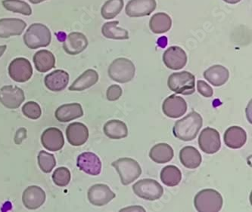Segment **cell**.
<instances>
[{"mask_svg":"<svg viewBox=\"0 0 252 212\" xmlns=\"http://www.w3.org/2000/svg\"><path fill=\"white\" fill-rule=\"evenodd\" d=\"M202 125L203 119L201 115L192 111L182 119L176 122L173 128V133L180 140L191 141L197 137Z\"/></svg>","mask_w":252,"mask_h":212,"instance_id":"obj_1","label":"cell"},{"mask_svg":"<svg viewBox=\"0 0 252 212\" xmlns=\"http://www.w3.org/2000/svg\"><path fill=\"white\" fill-rule=\"evenodd\" d=\"M23 40L27 47L31 49L47 47L51 43V31L46 25L34 23L27 29Z\"/></svg>","mask_w":252,"mask_h":212,"instance_id":"obj_2","label":"cell"},{"mask_svg":"<svg viewBox=\"0 0 252 212\" xmlns=\"http://www.w3.org/2000/svg\"><path fill=\"white\" fill-rule=\"evenodd\" d=\"M223 199L215 189H206L197 193L194 199L195 209L200 212H218L223 207Z\"/></svg>","mask_w":252,"mask_h":212,"instance_id":"obj_3","label":"cell"},{"mask_svg":"<svg viewBox=\"0 0 252 212\" xmlns=\"http://www.w3.org/2000/svg\"><path fill=\"white\" fill-rule=\"evenodd\" d=\"M110 79L119 83L130 82L135 77L136 67L129 59L119 57L110 64L108 70Z\"/></svg>","mask_w":252,"mask_h":212,"instance_id":"obj_4","label":"cell"},{"mask_svg":"<svg viewBox=\"0 0 252 212\" xmlns=\"http://www.w3.org/2000/svg\"><path fill=\"white\" fill-rule=\"evenodd\" d=\"M118 171L122 185L126 186L137 180L142 174V168L136 160L131 158H121L112 163Z\"/></svg>","mask_w":252,"mask_h":212,"instance_id":"obj_5","label":"cell"},{"mask_svg":"<svg viewBox=\"0 0 252 212\" xmlns=\"http://www.w3.org/2000/svg\"><path fill=\"white\" fill-rule=\"evenodd\" d=\"M195 76L188 71L174 73L167 80L170 91L184 95H191L195 92Z\"/></svg>","mask_w":252,"mask_h":212,"instance_id":"obj_6","label":"cell"},{"mask_svg":"<svg viewBox=\"0 0 252 212\" xmlns=\"http://www.w3.org/2000/svg\"><path fill=\"white\" fill-rule=\"evenodd\" d=\"M136 196L148 201H156L160 199L164 193V189L156 180L143 179L137 181L133 186Z\"/></svg>","mask_w":252,"mask_h":212,"instance_id":"obj_7","label":"cell"},{"mask_svg":"<svg viewBox=\"0 0 252 212\" xmlns=\"http://www.w3.org/2000/svg\"><path fill=\"white\" fill-rule=\"evenodd\" d=\"M9 77L17 82H28L33 76V67L28 59L17 57L8 66Z\"/></svg>","mask_w":252,"mask_h":212,"instance_id":"obj_8","label":"cell"},{"mask_svg":"<svg viewBox=\"0 0 252 212\" xmlns=\"http://www.w3.org/2000/svg\"><path fill=\"white\" fill-rule=\"evenodd\" d=\"M198 145L205 154H214L221 147L220 136L216 129L207 127L202 130L198 137Z\"/></svg>","mask_w":252,"mask_h":212,"instance_id":"obj_9","label":"cell"},{"mask_svg":"<svg viewBox=\"0 0 252 212\" xmlns=\"http://www.w3.org/2000/svg\"><path fill=\"white\" fill-rule=\"evenodd\" d=\"M23 90L14 85H5L0 89V103L8 109H18L25 102Z\"/></svg>","mask_w":252,"mask_h":212,"instance_id":"obj_10","label":"cell"},{"mask_svg":"<svg viewBox=\"0 0 252 212\" xmlns=\"http://www.w3.org/2000/svg\"><path fill=\"white\" fill-rule=\"evenodd\" d=\"M87 196L91 204L102 207L106 206L112 199H115L116 195L108 185L98 184L89 189Z\"/></svg>","mask_w":252,"mask_h":212,"instance_id":"obj_11","label":"cell"},{"mask_svg":"<svg viewBox=\"0 0 252 212\" xmlns=\"http://www.w3.org/2000/svg\"><path fill=\"white\" fill-rule=\"evenodd\" d=\"M156 0H129L125 8L126 15L129 18L149 16L156 10Z\"/></svg>","mask_w":252,"mask_h":212,"instance_id":"obj_12","label":"cell"},{"mask_svg":"<svg viewBox=\"0 0 252 212\" xmlns=\"http://www.w3.org/2000/svg\"><path fill=\"white\" fill-rule=\"evenodd\" d=\"M163 61L167 68L179 70L187 64V54L184 49L179 46H171L164 52Z\"/></svg>","mask_w":252,"mask_h":212,"instance_id":"obj_13","label":"cell"},{"mask_svg":"<svg viewBox=\"0 0 252 212\" xmlns=\"http://www.w3.org/2000/svg\"><path fill=\"white\" fill-rule=\"evenodd\" d=\"M77 165L87 175L97 176L102 171V161L94 153H83L77 157Z\"/></svg>","mask_w":252,"mask_h":212,"instance_id":"obj_14","label":"cell"},{"mask_svg":"<svg viewBox=\"0 0 252 212\" xmlns=\"http://www.w3.org/2000/svg\"><path fill=\"white\" fill-rule=\"evenodd\" d=\"M162 110L167 117L177 119L187 113V104L182 97L177 95H170L164 100Z\"/></svg>","mask_w":252,"mask_h":212,"instance_id":"obj_15","label":"cell"},{"mask_svg":"<svg viewBox=\"0 0 252 212\" xmlns=\"http://www.w3.org/2000/svg\"><path fill=\"white\" fill-rule=\"evenodd\" d=\"M88 44V39L84 33L72 32L66 37L63 43V49L67 54L77 55L83 53Z\"/></svg>","mask_w":252,"mask_h":212,"instance_id":"obj_16","label":"cell"},{"mask_svg":"<svg viewBox=\"0 0 252 212\" xmlns=\"http://www.w3.org/2000/svg\"><path fill=\"white\" fill-rule=\"evenodd\" d=\"M46 197V193L41 187L31 186L24 191L22 202L27 209L36 210L44 204Z\"/></svg>","mask_w":252,"mask_h":212,"instance_id":"obj_17","label":"cell"},{"mask_svg":"<svg viewBox=\"0 0 252 212\" xmlns=\"http://www.w3.org/2000/svg\"><path fill=\"white\" fill-rule=\"evenodd\" d=\"M26 26V22L19 18H2L0 19V38L7 39L20 36L25 31Z\"/></svg>","mask_w":252,"mask_h":212,"instance_id":"obj_18","label":"cell"},{"mask_svg":"<svg viewBox=\"0 0 252 212\" xmlns=\"http://www.w3.org/2000/svg\"><path fill=\"white\" fill-rule=\"evenodd\" d=\"M41 143L46 150L57 152L64 147V136L60 129L57 128H49L42 134Z\"/></svg>","mask_w":252,"mask_h":212,"instance_id":"obj_19","label":"cell"},{"mask_svg":"<svg viewBox=\"0 0 252 212\" xmlns=\"http://www.w3.org/2000/svg\"><path fill=\"white\" fill-rule=\"evenodd\" d=\"M66 136L70 145L74 147L84 145L89 138L88 128L81 123H71L66 129Z\"/></svg>","mask_w":252,"mask_h":212,"instance_id":"obj_20","label":"cell"},{"mask_svg":"<svg viewBox=\"0 0 252 212\" xmlns=\"http://www.w3.org/2000/svg\"><path fill=\"white\" fill-rule=\"evenodd\" d=\"M69 74L63 70H56L46 76L44 84L52 92H62L68 85Z\"/></svg>","mask_w":252,"mask_h":212,"instance_id":"obj_21","label":"cell"},{"mask_svg":"<svg viewBox=\"0 0 252 212\" xmlns=\"http://www.w3.org/2000/svg\"><path fill=\"white\" fill-rule=\"evenodd\" d=\"M84 116L82 106L78 103L62 105L56 110L55 116L60 123H67Z\"/></svg>","mask_w":252,"mask_h":212,"instance_id":"obj_22","label":"cell"},{"mask_svg":"<svg viewBox=\"0 0 252 212\" xmlns=\"http://www.w3.org/2000/svg\"><path fill=\"white\" fill-rule=\"evenodd\" d=\"M225 144L231 149H240L246 144L247 134L243 128L232 126L225 132L223 136Z\"/></svg>","mask_w":252,"mask_h":212,"instance_id":"obj_23","label":"cell"},{"mask_svg":"<svg viewBox=\"0 0 252 212\" xmlns=\"http://www.w3.org/2000/svg\"><path fill=\"white\" fill-rule=\"evenodd\" d=\"M204 77L211 85L215 87L222 86L229 80V70L222 65H214L204 72Z\"/></svg>","mask_w":252,"mask_h":212,"instance_id":"obj_24","label":"cell"},{"mask_svg":"<svg viewBox=\"0 0 252 212\" xmlns=\"http://www.w3.org/2000/svg\"><path fill=\"white\" fill-rule=\"evenodd\" d=\"M98 74L95 70L89 69L83 73L69 87L72 92H81L91 88L98 82Z\"/></svg>","mask_w":252,"mask_h":212,"instance_id":"obj_25","label":"cell"},{"mask_svg":"<svg viewBox=\"0 0 252 212\" xmlns=\"http://www.w3.org/2000/svg\"><path fill=\"white\" fill-rule=\"evenodd\" d=\"M33 64L39 73H46L56 66V57L48 50H39L33 57Z\"/></svg>","mask_w":252,"mask_h":212,"instance_id":"obj_26","label":"cell"},{"mask_svg":"<svg viewBox=\"0 0 252 212\" xmlns=\"http://www.w3.org/2000/svg\"><path fill=\"white\" fill-rule=\"evenodd\" d=\"M174 152L172 147L165 143L156 144L151 149L149 157L156 163L164 164L174 158Z\"/></svg>","mask_w":252,"mask_h":212,"instance_id":"obj_27","label":"cell"},{"mask_svg":"<svg viewBox=\"0 0 252 212\" xmlns=\"http://www.w3.org/2000/svg\"><path fill=\"white\" fill-rule=\"evenodd\" d=\"M180 159L181 163L189 169L198 168L202 161L199 151L191 146L184 147L180 150Z\"/></svg>","mask_w":252,"mask_h":212,"instance_id":"obj_28","label":"cell"},{"mask_svg":"<svg viewBox=\"0 0 252 212\" xmlns=\"http://www.w3.org/2000/svg\"><path fill=\"white\" fill-rule=\"evenodd\" d=\"M103 130L105 135L113 140L125 138L128 135L127 126L124 122L118 119L107 122L104 126Z\"/></svg>","mask_w":252,"mask_h":212,"instance_id":"obj_29","label":"cell"},{"mask_svg":"<svg viewBox=\"0 0 252 212\" xmlns=\"http://www.w3.org/2000/svg\"><path fill=\"white\" fill-rule=\"evenodd\" d=\"M172 26V20L167 14L164 12L153 15L149 22L151 30L156 34L166 33Z\"/></svg>","mask_w":252,"mask_h":212,"instance_id":"obj_30","label":"cell"},{"mask_svg":"<svg viewBox=\"0 0 252 212\" xmlns=\"http://www.w3.org/2000/svg\"><path fill=\"white\" fill-rule=\"evenodd\" d=\"M119 22H109L104 24L102 27V33L107 39L115 40H125L129 39V33L123 28L118 27Z\"/></svg>","mask_w":252,"mask_h":212,"instance_id":"obj_31","label":"cell"},{"mask_svg":"<svg viewBox=\"0 0 252 212\" xmlns=\"http://www.w3.org/2000/svg\"><path fill=\"white\" fill-rule=\"evenodd\" d=\"M160 180L167 186H177L182 180L181 171L175 165H167L160 171Z\"/></svg>","mask_w":252,"mask_h":212,"instance_id":"obj_32","label":"cell"},{"mask_svg":"<svg viewBox=\"0 0 252 212\" xmlns=\"http://www.w3.org/2000/svg\"><path fill=\"white\" fill-rule=\"evenodd\" d=\"M124 5V0H108L101 8V15L104 19H113L121 13Z\"/></svg>","mask_w":252,"mask_h":212,"instance_id":"obj_33","label":"cell"},{"mask_svg":"<svg viewBox=\"0 0 252 212\" xmlns=\"http://www.w3.org/2000/svg\"><path fill=\"white\" fill-rule=\"evenodd\" d=\"M2 5L7 11L14 13L21 14L25 16L32 15V7L22 0H3Z\"/></svg>","mask_w":252,"mask_h":212,"instance_id":"obj_34","label":"cell"},{"mask_svg":"<svg viewBox=\"0 0 252 212\" xmlns=\"http://www.w3.org/2000/svg\"><path fill=\"white\" fill-rule=\"evenodd\" d=\"M38 165L44 173H50L56 167V160L54 155L46 151H40L37 157Z\"/></svg>","mask_w":252,"mask_h":212,"instance_id":"obj_35","label":"cell"},{"mask_svg":"<svg viewBox=\"0 0 252 212\" xmlns=\"http://www.w3.org/2000/svg\"><path fill=\"white\" fill-rule=\"evenodd\" d=\"M70 172L65 167H60L54 171L53 175V182L59 186H67L70 181Z\"/></svg>","mask_w":252,"mask_h":212,"instance_id":"obj_36","label":"cell"},{"mask_svg":"<svg viewBox=\"0 0 252 212\" xmlns=\"http://www.w3.org/2000/svg\"><path fill=\"white\" fill-rule=\"evenodd\" d=\"M22 113L31 119H38L42 115L41 108L34 102H28L24 105Z\"/></svg>","mask_w":252,"mask_h":212,"instance_id":"obj_37","label":"cell"},{"mask_svg":"<svg viewBox=\"0 0 252 212\" xmlns=\"http://www.w3.org/2000/svg\"><path fill=\"white\" fill-rule=\"evenodd\" d=\"M123 94V90L118 85H112L108 87L106 92V98L109 102H115L119 99Z\"/></svg>","mask_w":252,"mask_h":212,"instance_id":"obj_38","label":"cell"},{"mask_svg":"<svg viewBox=\"0 0 252 212\" xmlns=\"http://www.w3.org/2000/svg\"><path fill=\"white\" fill-rule=\"evenodd\" d=\"M197 89L199 94L205 98H211L214 95V90L203 80H198L197 82Z\"/></svg>","mask_w":252,"mask_h":212,"instance_id":"obj_39","label":"cell"},{"mask_svg":"<svg viewBox=\"0 0 252 212\" xmlns=\"http://www.w3.org/2000/svg\"><path fill=\"white\" fill-rule=\"evenodd\" d=\"M27 138V129L25 128H21L17 131L16 134L15 136V143L18 145L22 144V141Z\"/></svg>","mask_w":252,"mask_h":212,"instance_id":"obj_40","label":"cell"},{"mask_svg":"<svg viewBox=\"0 0 252 212\" xmlns=\"http://www.w3.org/2000/svg\"><path fill=\"white\" fill-rule=\"evenodd\" d=\"M120 212H146V210L141 206H136L125 208V209L120 210Z\"/></svg>","mask_w":252,"mask_h":212,"instance_id":"obj_41","label":"cell"},{"mask_svg":"<svg viewBox=\"0 0 252 212\" xmlns=\"http://www.w3.org/2000/svg\"><path fill=\"white\" fill-rule=\"evenodd\" d=\"M7 49V46L3 45V46H0V57L3 55L5 53V50Z\"/></svg>","mask_w":252,"mask_h":212,"instance_id":"obj_42","label":"cell"},{"mask_svg":"<svg viewBox=\"0 0 252 212\" xmlns=\"http://www.w3.org/2000/svg\"><path fill=\"white\" fill-rule=\"evenodd\" d=\"M223 1H224L226 3L236 4L238 3V2H240L241 0H223Z\"/></svg>","mask_w":252,"mask_h":212,"instance_id":"obj_43","label":"cell"},{"mask_svg":"<svg viewBox=\"0 0 252 212\" xmlns=\"http://www.w3.org/2000/svg\"><path fill=\"white\" fill-rule=\"evenodd\" d=\"M45 1H46V0H29L30 2H32V4H34V5L41 3V2H45Z\"/></svg>","mask_w":252,"mask_h":212,"instance_id":"obj_44","label":"cell"}]
</instances>
